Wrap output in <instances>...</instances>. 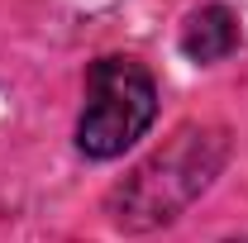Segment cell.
<instances>
[{"label":"cell","mask_w":248,"mask_h":243,"mask_svg":"<svg viewBox=\"0 0 248 243\" xmlns=\"http://www.w3.org/2000/svg\"><path fill=\"white\" fill-rule=\"evenodd\" d=\"M229 152L224 129H182L162 152H153L129 182L110 196V214L120 229H157L210 186Z\"/></svg>","instance_id":"6da1fadb"},{"label":"cell","mask_w":248,"mask_h":243,"mask_svg":"<svg viewBox=\"0 0 248 243\" xmlns=\"http://www.w3.org/2000/svg\"><path fill=\"white\" fill-rule=\"evenodd\" d=\"M157 120L153 72L134 58H95L86 72V105L77 120V148L105 162L134 148Z\"/></svg>","instance_id":"7a4b0ae2"},{"label":"cell","mask_w":248,"mask_h":243,"mask_svg":"<svg viewBox=\"0 0 248 243\" xmlns=\"http://www.w3.org/2000/svg\"><path fill=\"white\" fill-rule=\"evenodd\" d=\"M239 38H244L239 33V15L229 5H201L182 29V53L191 62H201V67H210V62L229 58L239 48Z\"/></svg>","instance_id":"3957f363"}]
</instances>
